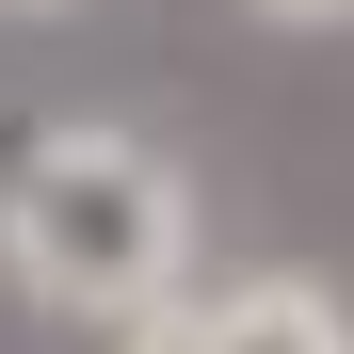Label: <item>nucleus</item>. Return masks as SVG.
<instances>
[{
  "instance_id": "nucleus-1",
  "label": "nucleus",
  "mask_w": 354,
  "mask_h": 354,
  "mask_svg": "<svg viewBox=\"0 0 354 354\" xmlns=\"http://www.w3.org/2000/svg\"><path fill=\"white\" fill-rule=\"evenodd\" d=\"M177 258H194V177L145 129H32L0 177V274L32 290L48 322H113L177 306Z\"/></svg>"
},
{
  "instance_id": "nucleus-2",
  "label": "nucleus",
  "mask_w": 354,
  "mask_h": 354,
  "mask_svg": "<svg viewBox=\"0 0 354 354\" xmlns=\"http://www.w3.org/2000/svg\"><path fill=\"white\" fill-rule=\"evenodd\" d=\"M113 354H354V306L322 274H242V290H177Z\"/></svg>"
},
{
  "instance_id": "nucleus-3",
  "label": "nucleus",
  "mask_w": 354,
  "mask_h": 354,
  "mask_svg": "<svg viewBox=\"0 0 354 354\" xmlns=\"http://www.w3.org/2000/svg\"><path fill=\"white\" fill-rule=\"evenodd\" d=\"M258 17H274V32H322V17H354V0H258Z\"/></svg>"
},
{
  "instance_id": "nucleus-4",
  "label": "nucleus",
  "mask_w": 354,
  "mask_h": 354,
  "mask_svg": "<svg viewBox=\"0 0 354 354\" xmlns=\"http://www.w3.org/2000/svg\"><path fill=\"white\" fill-rule=\"evenodd\" d=\"M0 17H65V0H0Z\"/></svg>"
}]
</instances>
